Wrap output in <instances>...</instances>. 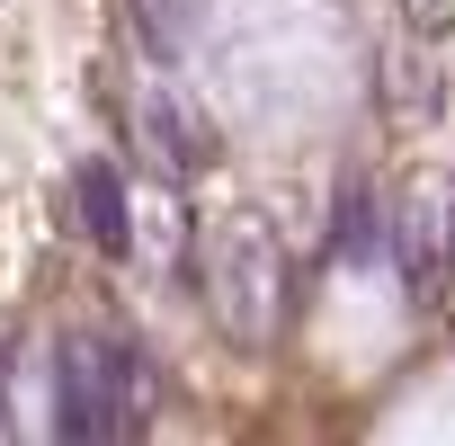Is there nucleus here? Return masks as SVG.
<instances>
[{"label": "nucleus", "instance_id": "nucleus-1", "mask_svg": "<svg viewBox=\"0 0 455 446\" xmlns=\"http://www.w3.org/2000/svg\"><path fill=\"white\" fill-rule=\"evenodd\" d=\"M196 277H205V313L233 348H277L286 339V242L259 205H223L196 242Z\"/></svg>", "mask_w": 455, "mask_h": 446}, {"label": "nucleus", "instance_id": "nucleus-2", "mask_svg": "<svg viewBox=\"0 0 455 446\" xmlns=\"http://www.w3.org/2000/svg\"><path fill=\"white\" fill-rule=\"evenodd\" d=\"M143 419H152L143 348L116 331H72L54 357V428L72 446H108V437H143Z\"/></svg>", "mask_w": 455, "mask_h": 446}, {"label": "nucleus", "instance_id": "nucleus-3", "mask_svg": "<svg viewBox=\"0 0 455 446\" xmlns=\"http://www.w3.org/2000/svg\"><path fill=\"white\" fill-rule=\"evenodd\" d=\"M170 187H179L170 170L161 179H125V268H152V277L188 268V214H179Z\"/></svg>", "mask_w": 455, "mask_h": 446}, {"label": "nucleus", "instance_id": "nucleus-4", "mask_svg": "<svg viewBox=\"0 0 455 446\" xmlns=\"http://www.w3.org/2000/svg\"><path fill=\"white\" fill-rule=\"evenodd\" d=\"M143 143H152V161L170 170V179H188V170H205L214 161V134H205V116H188L179 99H143Z\"/></svg>", "mask_w": 455, "mask_h": 446}, {"label": "nucleus", "instance_id": "nucleus-5", "mask_svg": "<svg viewBox=\"0 0 455 446\" xmlns=\"http://www.w3.org/2000/svg\"><path fill=\"white\" fill-rule=\"evenodd\" d=\"M384 116H393V125H428V116H437V63H428V36H411V45L384 54Z\"/></svg>", "mask_w": 455, "mask_h": 446}, {"label": "nucleus", "instance_id": "nucleus-6", "mask_svg": "<svg viewBox=\"0 0 455 446\" xmlns=\"http://www.w3.org/2000/svg\"><path fill=\"white\" fill-rule=\"evenodd\" d=\"M81 223H90V242H99V259H116L125 268V170L116 161H81Z\"/></svg>", "mask_w": 455, "mask_h": 446}, {"label": "nucleus", "instance_id": "nucleus-7", "mask_svg": "<svg viewBox=\"0 0 455 446\" xmlns=\"http://www.w3.org/2000/svg\"><path fill=\"white\" fill-rule=\"evenodd\" d=\"M393 10H402V28H411V36H428V45H437V36H455V0H393Z\"/></svg>", "mask_w": 455, "mask_h": 446}, {"label": "nucleus", "instance_id": "nucleus-8", "mask_svg": "<svg viewBox=\"0 0 455 446\" xmlns=\"http://www.w3.org/2000/svg\"><path fill=\"white\" fill-rule=\"evenodd\" d=\"M134 10H143V36L170 54V45H179V19H170V0H134Z\"/></svg>", "mask_w": 455, "mask_h": 446}, {"label": "nucleus", "instance_id": "nucleus-9", "mask_svg": "<svg viewBox=\"0 0 455 446\" xmlns=\"http://www.w3.org/2000/svg\"><path fill=\"white\" fill-rule=\"evenodd\" d=\"M10 366H19V357H10V348H0V437H10V428H19V419H10Z\"/></svg>", "mask_w": 455, "mask_h": 446}]
</instances>
